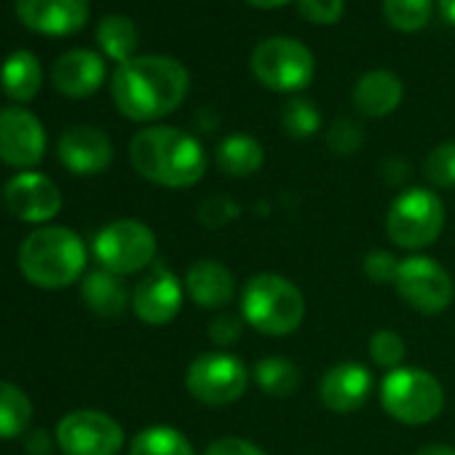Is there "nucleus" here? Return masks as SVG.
Returning a JSON list of instances; mask_svg holds the SVG:
<instances>
[{
	"mask_svg": "<svg viewBox=\"0 0 455 455\" xmlns=\"http://www.w3.org/2000/svg\"><path fill=\"white\" fill-rule=\"evenodd\" d=\"M25 447L30 455H49L52 452V436L46 428H30L25 434Z\"/></svg>",
	"mask_w": 455,
	"mask_h": 455,
	"instance_id": "obj_38",
	"label": "nucleus"
},
{
	"mask_svg": "<svg viewBox=\"0 0 455 455\" xmlns=\"http://www.w3.org/2000/svg\"><path fill=\"white\" fill-rule=\"evenodd\" d=\"M190 89L182 62L166 54H142L116 68L110 94L116 108L132 121H158L174 113Z\"/></svg>",
	"mask_w": 455,
	"mask_h": 455,
	"instance_id": "obj_1",
	"label": "nucleus"
},
{
	"mask_svg": "<svg viewBox=\"0 0 455 455\" xmlns=\"http://www.w3.org/2000/svg\"><path fill=\"white\" fill-rule=\"evenodd\" d=\"M185 287L182 282L164 266H156L148 276H142L132 292V308L140 322L150 327H164L177 319L182 308Z\"/></svg>",
	"mask_w": 455,
	"mask_h": 455,
	"instance_id": "obj_14",
	"label": "nucleus"
},
{
	"mask_svg": "<svg viewBox=\"0 0 455 455\" xmlns=\"http://www.w3.org/2000/svg\"><path fill=\"white\" fill-rule=\"evenodd\" d=\"M434 14V0H383V20L396 33H420Z\"/></svg>",
	"mask_w": 455,
	"mask_h": 455,
	"instance_id": "obj_28",
	"label": "nucleus"
},
{
	"mask_svg": "<svg viewBox=\"0 0 455 455\" xmlns=\"http://www.w3.org/2000/svg\"><path fill=\"white\" fill-rule=\"evenodd\" d=\"M204 455H268L263 447H258L255 442L250 439H239V436H225V439H217L212 442Z\"/></svg>",
	"mask_w": 455,
	"mask_h": 455,
	"instance_id": "obj_37",
	"label": "nucleus"
},
{
	"mask_svg": "<svg viewBox=\"0 0 455 455\" xmlns=\"http://www.w3.org/2000/svg\"><path fill=\"white\" fill-rule=\"evenodd\" d=\"M92 252L105 271L116 276H132L153 266L158 242L140 220H113L94 236Z\"/></svg>",
	"mask_w": 455,
	"mask_h": 455,
	"instance_id": "obj_8",
	"label": "nucleus"
},
{
	"mask_svg": "<svg viewBox=\"0 0 455 455\" xmlns=\"http://www.w3.org/2000/svg\"><path fill=\"white\" fill-rule=\"evenodd\" d=\"M217 169L228 177H252L266 164V150L252 134H228L214 150Z\"/></svg>",
	"mask_w": 455,
	"mask_h": 455,
	"instance_id": "obj_22",
	"label": "nucleus"
},
{
	"mask_svg": "<svg viewBox=\"0 0 455 455\" xmlns=\"http://www.w3.org/2000/svg\"><path fill=\"white\" fill-rule=\"evenodd\" d=\"M33 423L30 396L9 380H0V439L25 436Z\"/></svg>",
	"mask_w": 455,
	"mask_h": 455,
	"instance_id": "obj_25",
	"label": "nucleus"
},
{
	"mask_svg": "<svg viewBox=\"0 0 455 455\" xmlns=\"http://www.w3.org/2000/svg\"><path fill=\"white\" fill-rule=\"evenodd\" d=\"M247 386H250L247 364L228 351L201 354L190 362L185 372L188 394L206 407H225L239 402L247 394Z\"/></svg>",
	"mask_w": 455,
	"mask_h": 455,
	"instance_id": "obj_9",
	"label": "nucleus"
},
{
	"mask_svg": "<svg viewBox=\"0 0 455 455\" xmlns=\"http://www.w3.org/2000/svg\"><path fill=\"white\" fill-rule=\"evenodd\" d=\"M282 126L292 140H311L322 129L319 108L306 97H292L282 110Z\"/></svg>",
	"mask_w": 455,
	"mask_h": 455,
	"instance_id": "obj_29",
	"label": "nucleus"
},
{
	"mask_svg": "<svg viewBox=\"0 0 455 455\" xmlns=\"http://www.w3.org/2000/svg\"><path fill=\"white\" fill-rule=\"evenodd\" d=\"M185 292L201 308H225L236 295V279L217 260H198L185 274Z\"/></svg>",
	"mask_w": 455,
	"mask_h": 455,
	"instance_id": "obj_19",
	"label": "nucleus"
},
{
	"mask_svg": "<svg viewBox=\"0 0 455 455\" xmlns=\"http://www.w3.org/2000/svg\"><path fill=\"white\" fill-rule=\"evenodd\" d=\"M105 60L92 49L65 52L52 68V84L60 94L84 100L92 97L105 81Z\"/></svg>",
	"mask_w": 455,
	"mask_h": 455,
	"instance_id": "obj_18",
	"label": "nucleus"
},
{
	"mask_svg": "<svg viewBox=\"0 0 455 455\" xmlns=\"http://www.w3.org/2000/svg\"><path fill=\"white\" fill-rule=\"evenodd\" d=\"M81 298L86 308L100 319H118L132 306V295H129V287L124 284V276H116L105 268L84 276Z\"/></svg>",
	"mask_w": 455,
	"mask_h": 455,
	"instance_id": "obj_21",
	"label": "nucleus"
},
{
	"mask_svg": "<svg viewBox=\"0 0 455 455\" xmlns=\"http://www.w3.org/2000/svg\"><path fill=\"white\" fill-rule=\"evenodd\" d=\"M372 394V372L362 362H338L319 380V402L332 412H354Z\"/></svg>",
	"mask_w": 455,
	"mask_h": 455,
	"instance_id": "obj_16",
	"label": "nucleus"
},
{
	"mask_svg": "<svg viewBox=\"0 0 455 455\" xmlns=\"http://www.w3.org/2000/svg\"><path fill=\"white\" fill-rule=\"evenodd\" d=\"M394 287H396V295L410 308L426 316L442 314L455 298V284L450 274L426 255H412V258L399 260Z\"/></svg>",
	"mask_w": 455,
	"mask_h": 455,
	"instance_id": "obj_10",
	"label": "nucleus"
},
{
	"mask_svg": "<svg viewBox=\"0 0 455 455\" xmlns=\"http://www.w3.org/2000/svg\"><path fill=\"white\" fill-rule=\"evenodd\" d=\"M46 153V132L36 113L25 108L0 110V161L28 172Z\"/></svg>",
	"mask_w": 455,
	"mask_h": 455,
	"instance_id": "obj_12",
	"label": "nucleus"
},
{
	"mask_svg": "<svg viewBox=\"0 0 455 455\" xmlns=\"http://www.w3.org/2000/svg\"><path fill=\"white\" fill-rule=\"evenodd\" d=\"M404 97V86L391 70H370L354 86V105L367 118L391 116Z\"/></svg>",
	"mask_w": 455,
	"mask_h": 455,
	"instance_id": "obj_20",
	"label": "nucleus"
},
{
	"mask_svg": "<svg viewBox=\"0 0 455 455\" xmlns=\"http://www.w3.org/2000/svg\"><path fill=\"white\" fill-rule=\"evenodd\" d=\"M423 177L436 188H455V142H442L426 156Z\"/></svg>",
	"mask_w": 455,
	"mask_h": 455,
	"instance_id": "obj_31",
	"label": "nucleus"
},
{
	"mask_svg": "<svg viewBox=\"0 0 455 455\" xmlns=\"http://www.w3.org/2000/svg\"><path fill=\"white\" fill-rule=\"evenodd\" d=\"M41 84H44L41 62L36 54L25 49L9 54L4 68H0V86H4V92L17 102H30L38 94Z\"/></svg>",
	"mask_w": 455,
	"mask_h": 455,
	"instance_id": "obj_23",
	"label": "nucleus"
},
{
	"mask_svg": "<svg viewBox=\"0 0 455 455\" xmlns=\"http://www.w3.org/2000/svg\"><path fill=\"white\" fill-rule=\"evenodd\" d=\"M439 12L455 28V0H439Z\"/></svg>",
	"mask_w": 455,
	"mask_h": 455,
	"instance_id": "obj_40",
	"label": "nucleus"
},
{
	"mask_svg": "<svg viewBox=\"0 0 455 455\" xmlns=\"http://www.w3.org/2000/svg\"><path fill=\"white\" fill-rule=\"evenodd\" d=\"M17 17L36 33L70 36L89 20V0H17Z\"/></svg>",
	"mask_w": 455,
	"mask_h": 455,
	"instance_id": "obj_17",
	"label": "nucleus"
},
{
	"mask_svg": "<svg viewBox=\"0 0 455 455\" xmlns=\"http://www.w3.org/2000/svg\"><path fill=\"white\" fill-rule=\"evenodd\" d=\"M60 161L78 177H92L113 164V142L97 126H70L57 145Z\"/></svg>",
	"mask_w": 455,
	"mask_h": 455,
	"instance_id": "obj_15",
	"label": "nucleus"
},
{
	"mask_svg": "<svg viewBox=\"0 0 455 455\" xmlns=\"http://www.w3.org/2000/svg\"><path fill=\"white\" fill-rule=\"evenodd\" d=\"M234 217H239V206L234 204V198H228V196H212L198 209V220L206 228H222L225 222H231Z\"/></svg>",
	"mask_w": 455,
	"mask_h": 455,
	"instance_id": "obj_35",
	"label": "nucleus"
},
{
	"mask_svg": "<svg viewBox=\"0 0 455 455\" xmlns=\"http://www.w3.org/2000/svg\"><path fill=\"white\" fill-rule=\"evenodd\" d=\"M346 12V0H298V14L311 25H335Z\"/></svg>",
	"mask_w": 455,
	"mask_h": 455,
	"instance_id": "obj_33",
	"label": "nucleus"
},
{
	"mask_svg": "<svg viewBox=\"0 0 455 455\" xmlns=\"http://www.w3.org/2000/svg\"><path fill=\"white\" fill-rule=\"evenodd\" d=\"M247 4L255 9H279V6H287L290 0H247Z\"/></svg>",
	"mask_w": 455,
	"mask_h": 455,
	"instance_id": "obj_41",
	"label": "nucleus"
},
{
	"mask_svg": "<svg viewBox=\"0 0 455 455\" xmlns=\"http://www.w3.org/2000/svg\"><path fill=\"white\" fill-rule=\"evenodd\" d=\"M244 316H234V314H220L217 319H212L209 324V340L212 346H220V348H228V346H234L242 332H244Z\"/></svg>",
	"mask_w": 455,
	"mask_h": 455,
	"instance_id": "obj_36",
	"label": "nucleus"
},
{
	"mask_svg": "<svg viewBox=\"0 0 455 455\" xmlns=\"http://www.w3.org/2000/svg\"><path fill=\"white\" fill-rule=\"evenodd\" d=\"M22 276L41 290H65L86 271V244L65 225H41L20 247Z\"/></svg>",
	"mask_w": 455,
	"mask_h": 455,
	"instance_id": "obj_3",
	"label": "nucleus"
},
{
	"mask_svg": "<svg viewBox=\"0 0 455 455\" xmlns=\"http://www.w3.org/2000/svg\"><path fill=\"white\" fill-rule=\"evenodd\" d=\"M129 158L140 177L161 188H190L206 172L204 145L174 126H148L129 142Z\"/></svg>",
	"mask_w": 455,
	"mask_h": 455,
	"instance_id": "obj_2",
	"label": "nucleus"
},
{
	"mask_svg": "<svg viewBox=\"0 0 455 455\" xmlns=\"http://www.w3.org/2000/svg\"><path fill=\"white\" fill-rule=\"evenodd\" d=\"M380 404L394 420L407 426H423L439 418L444 407V388L426 370L399 367L383 378Z\"/></svg>",
	"mask_w": 455,
	"mask_h": 455,
	"instance_id": "obj_6",
	"label": "nucleus"
},
{
	"mask_svg": "<svg viewBox=\"0 0 455 455\" xmlns=\"http://www.w3.org/2000/svg\"><path fill=\"white\" fill-rule=\"evenodd\" d=\"M362 268H364V274H367V279L372 284H394L399 260L388 250H372V252L364 255Z\"/></svg>",
	"mask_w": 455,
	"mask_h": 455,
	"instance_id": "obj_34",
	"label": "nucleus"
},
{
	"mask_svg": "<svg viewBox=\"0 0 455 455\" xmlns=\"http://www.w3.org/2000/svg\"><path fill=\"white\" fill-rule=\"evenodd\" d=\"M407 356V348H404V340L399 332L394 330H378L372 338H370V359L383 367V370H399L402 362Z\"/></svg>",
	"mask_w": 455,
	"mask_h": 455,
	"instance_id": "obj_30",
	"label": "nucleus"
},
{
	"mask_svg": "<svg viewBox=\"0 0 455 455\" xmlns=\"http://www.w3.org/2000/svg\"><path fill=\"white\" fill-rule=\"evenodd\" d=\"M255 383L260 386L263 394L268 396H292L300 386V370L292 359L287 356H266L255 364L252 370Z\"/></svg>",
	"mask_w": 455,
	"mask_h": 455,
	"instance_id": "obj_26",
	"label": "nucleus"
},
{
	"mask_svg": "<svg viewBox=\"0 0 455 455\" xmlns=\"http://www.w3.org/2000/svg\"><path fill=\"white\" fill-rule=\"evenodd\" d=\"M364 142V132L359 126V121L348 118V116H340L330 124L327 129V148L335 153V156H354Z\"/></svg>",
	"mask_w": 455,
	"mask_h": 455,
	"instance_id": "obj_32",
	"label": "nucleus"
},
{
	"mask_svg": "<svg viewBox=\"0 0 455 455\" xmlns=\"http://www.w3.org/2000/svg\"><path fill=\"white\" fill-rule=\"evenodd\" d=\"M97 44L110 60L124 65V62L134 60L137 44H140L137 25L124 14H105L97 25Z\"/></svg>",
	"mask_w": 455,
	"mask_h": 455,
	"instance_id": "obj_24",
	"label": "nucleus"
},
{
	"mask_svg": "<svg viewBox=\"0 0 455 455\" xmlns=\"http://www.w3.org/2000/svg\"><path fill=\"white\" fill-rule=\"evenodd\" d=\"M6 206L14 217L33 225H46L62 212V193L57 182L41 172H20L4 188Z\"/></svg>",
	"mask_w": 455,
	"mask_h": 455,
	"instance_id": "obj_13",
	"label": "nucleus"
},
{
	"mask_svg": "<svg viewBox=\"0 0 455 455\" xmlns=\"http://www.w3.org/2000/svg\"><path fill=\"white\" fill-rule=\"evenodd\" d=\"M444 228V204L428 188L402 190L386 212V234L402 250L431 247Z\"/></svg>",
	"mask_w": 455,
	"mask_h": 455,
	"instance_id": "obj_5",
	"label": "nucleus"
},
{
	"mask_svg": "<svg viewBox=\"0 0 455 455\" xmlns=\"http://www.w3.org/2000/svg\"><path fill=\"white\" fill-rule=\"evenodd\" d=\"M250 70L266 89L279 94H298L314 81L316 62L306 44L287 36H274L255 46Z\"/></svg>",
	"mask_w": 455,
	"mask_h": 455,
	"instance_id": "obj_7",
	"label": "nucleus"
},
{
	"mask_svg": "<svg viewBox=\"0 0 455 455\" xmlns=\"http://www.w3.org/2000/svg\"><path fill=\"white\" fill-rule=\"evenodd\" d=\"M415 455H455V447H450V444H426Z\"/></svg>",
	"mask_w": 455,
	"mask_h": 455,
	"instance_id": "obj_39",
	"label": "nucleus"
},
{
	"mask_svg": "<svg viewBox=\"0 0 455 455\" xmlns=\"http://www.w3.org/2000/svg\"><path fill=\"white\" fill-rule=\"evenodd\" d=\"M57 444L65 455H118L124 428L100 410H73L57 426Z\"/></svg>",
	"mask_w": 455,
	"mask_h": 455,
	"instance_id": "obj_11",
	"label": "nucleus"
},
{
	"mask_svg": "<svg viewBox=\"0 0 455 455\" xmlns=\"http://www.w3.org/2000/svg\"><path fill=\"white\" fill-rule=\"evenodd\" d=\"M242 316L258 332L282 338L303 324L306 298L287 276L258 274L242 290Z\"/></svg>",
	"mask_w": 455,
	"mask_h": 455,
	"instance_id": "obj_4",
	"label": "nucleus"
},
{
	"mask_svg": "<svg viewBox=\"0 0 455 455\" xmlns=\"http://www.w3.org/2000/svg\"><path fill=\"white\" fill-rule=\"evenodd\" d=\"M129 455H196L188 436L174 426H148L129 447Z\"/></svg>",
	"mask_w": 455,
	"mask_h": 455,
	"instance_id": "obj_27",
	"label": "nucleus"
}]
</instances>
